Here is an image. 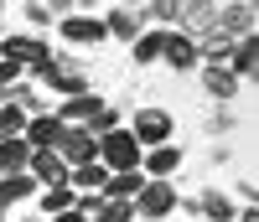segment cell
<instances>
[{"label": "cell", "mask_w": 259, "mask_h": 222, "mask_svg": "<svg viewBox=\"0 0 259 222\" xmlns=\"http://www.w3.org/2000/svg\"><path fill=\"white\" fill-rule=\"evenodd\" d=\"M140 145L130 129H109V135H99V165L109 176H124V171H140Z\"/></svg>", "instance_id": "cell-1"}, {"label": "cell", "mask_w": 259, "mask_h": 222, "mask_svg": "<svg viewBox=\"0 0 259 222\" xmlns=\"http://www.w3.org/2000/svg\"><path fill=\"white\" fill-rule=\"evenodd\" d=\"M57 155H62V165H68V171L94 165V160H99V140H94V129L68 124V129H62V140H57Z\"/></svg>", "instance_id": "cell-2"}, {"label": "cell", "mask_w": 259, "mask_h": 222, "mask_svg": "<svg viewBox=\"0 0 259 222\" xmlns=\"http://www.w3.org/2000/svg\"><path fill=\"white\" fill-rule=\"evenodd\" d=\"M130 207H135V217H145V222H161V217L177 212V186L171 181H145Z\"/></svg>", "instance_id": "cell-3"}, {"label": "cell", "mask_w": 259, "mask_h": 222, "mask_svg": "<svg viewBox=\"0 0 259 222\" xmlns=\"http://www.w3.org/2000/svg\"><path fill=\"white\" fill-rule=\"evenodd\" d=\"M130 135H135L140 150H156V145L171 140V114H166V108H140L135 124H130Z\"/></svg>", "instance_id": "cell-4"}, {"label": "cell", "mask_w": 259, "mask_h": 222, "mask_svg": "<svg viewBox=\"0 0 259 222\" xmlns=\"http://www.w3.org/2000/svg\"><path fill=\"white\" fill-rule=\"evenodd\" d=\"M62 124L57 114H26V129H21V140H26L31 150H57V140H62Z\"/></svg>", "instance_id": "cell-5"}, {"label": "cell", "mask_w": 259, "mask_h": 222, "mask_svg": "<svg viewBox=\"0 0 259 222\" xmlns=\"http://www.w3.org/2000/svg\"><path fill=\"white\" fill-rule=\"evenodd\" d=\"M161 62H171L177 73H187V68H202V47L192 36H182V31H166V47H161Z\"/></svg>", "instance_id": "cell-6"}, {"label": "cell", "mask_w": 259, "mask_h": 222, "mask_svg": "<svg viewBox=\"0 0 259 222\" xmlns=\"http://www.w3.org/2000/svg\"><path fill=\"white\" fill-rule=\"evenodd\" d=\"M26 176H31L36 186H52V181H68V165H62V155H57V150H31Z\"/></svg>", "instance_id": "cell-7"}, {"label": "cell", "mask_w": 259, "mask_h": 222, "mask_svg": "<svg viewBox=\"0 0 259 222\" xmlns=\"http://www.w3.org/2000/svg\"><path fill=\"white\" fill-rule=\"evenodd\" d=\"M109 31H104L99 16H62V41H78V47H94V41H104Z\"/></svg>", "instance_id": "cell-8"}, {"label": "cell", "mask_w": 259, "mask_h": 222, "mask_svg": "<svg viewBox=\"0 0 259 222\" xmlns=\"http://www.w3.org/2000/svg\"><path fill=\"white\" fill-rule=\"evenodd\" d=\"M140 165H145V171H140L145 181H166V176L182 165V150H177V145H156V150L140 155Z\"/></svg>", "instance_id": "cell-9"}, {"label": "cell", "mask_w": 259, "mask_h": 222, "mask_svg": "<svg viewBox=\"0 0 259 222\" xmlns=\"http://www.w3.org/2000/svg\"><path fill=\"white\" fill-rule=\"evenodd\" d=\"M99 108H104V98H99V93H78V98H62L57 119H62V124H83V129H89Z\"/></svg>", "instance_id": "cell-10"}, {"label": "cell", "mask_w": 259, "mask_h": 222, "mask_svg": "<svg viewBox=\"0 0 259 222\" xmlns=\"http://www.w3.org/2000/svg\"><path fill=\"white\" fill-rule=\"evenodd\" d=\"M68 186H73L78 196H104V186H109V171H104L99 160H94V165H78V171H68Z\"/></svg>", "instance_id": "cell-11"}, {"label": "cell", "mask_w": 259, "mask_h": 222, "mask_svg": "<svg viewBox=\"0 0 259 222\" xmlns=\"http://www.w3.org/2000/svg\"><path fill=\"white\" fill-rule=\"evenodd\" d=\"M36 191H41V186L31 181L26 171H16V176H0V207H6V212H11L16 202H31Z\"/></svg>", "instance_id": "cell-12"}, {"label": "cell", "mask_w": 259, "mask_h": 222, "mask_svg": "<svg viewBox=\"0 0 259 222\" xmlns=\"http://www.w3.org/2000/svg\"><path fill=\"white\" fill-rule=\"evenodd\" d=\"M36 202H41V212H47V217H62V212H73L78 191H73L68 181H52V186H41V191H36Z\"/></svg>", "instance_id": "cell-13"}, {"label": "cell", "mask_w": 259, "mask_h": 222, "mask_svg": "<svg viewBox=\"0 0 259 222\" xmlns=\"http://www.w3.org/2000/svg\"><path fill=\"white\" fill-rule=\"evenodd\" d=\"M140 26H145V16H140V11H130V6H119V11L104 16V31H109V36H124V41H135Z\"/></svg>", "instance_id": "cell-14"}, {"label": "cell", "mask_w": 259, "mask_h": 222, "mask_svg": "<svg viewBox=\"0 0 259 222\" xmlns=\"http://www.w3.org/2000/svg\"><path fill=\"white\" fill-rule=\"evenodd\" d=\"M140 186H145V176H140V171H124V176H109L104 196H109V202H135Z\"/></svg>", "instance_id": "cell-15"}, {"label": "cell", "mask_w": 259, "mask_h": 222, "mask_svg": "<svg viewBox=\"0 0 259 222\" xmlns=\"http://www.w3.org/2000/svg\"><path fill=\"white\" fill-rule=\"evenodd\" d=\"M26 160H31V145L26 140H0V176L26 171Z\"/></svg>", "instance_id": "cell-16"}, {"label": "cell", "mask_w": 259, "mask_h": 222, "mask_svg": "<svg viewBox=\"0 0 259 222\" xmlns=\"http://www.w3.org/2000/svg\"><path fill=\"white\" fill-rule=\"evenodd\" d=\"M202 78H207V93H212V98H233V88H239V78H233L223 62H207Z\"/></svg>", "instance_id": "cell-17"}, {"label": "cell", "mask_w": 259, "mask_h": 222, "mask_svg": "<svg viewBox=\"0 0 259 222\" xmlns=\"http://www.w3.org/2000/svg\"><path fill=\"white\" fill-rule=\"evenodd\" d=\"M161 47H166V31H140L135 41H130L135 62H161Z\"/></svg>", "instance_id": "cell-18"}, {"label": "cell", "mask_w": 259, "mask_h": 222, "mask_svg": "<svg viewBox=\"0 0 259 222\" xmlns=\"http://www.w3.org/2000/svg\"><path fill=\"white\" fill-rule=\"evenodd\" d=\"M47 83L57 88V93H62V98H78V93H89V78H83L78 68H57V73H52Z\"/></svg>", "instance_id": "cell-19"}, {"label": "cell", "mask_w": 259, "mask_h": 222, "mask_svg": "<svg viewBox=\"0 0 259 222\" xmlns=\"http://www.w3.org/2000/svg\"><path fill=\"white\" fill-rule=\"evenodd\" d=\"M202 217L207 222H233V202H228V191H202Z\"/></svg>", "instance_id": "cell-20"}, {"label": "cell", "mask_w": 259, "mask_h": 222, "mask_svg": "<svg viewBox=\"0 0 259 222\" xmlns=\"http://www.w3.org/2000/svg\"><path fill=\"white\" fill-rule=\"evenodd\" d=\"M21 129H26V108L0 103V140H21Z\"/></svg>", "instance_id": "cell-21"}, {"label": "cell", "mask_w": 259, "mask_h": 222, "mask_svg": "<svg viewBox=\"0 0 259 222\" xmlns=\"http://www.w3.org/2000/svg\"><path fill=\"white\" fill-rule=\"evenodd\" d=\"M89 222H135V207H130V202H109V196H104L99 212H94Z\"/></svg>", "instance_id": "cell-22"}, {"label": "cell", "mask_w": 259, "mask_h": 222, "mask_svg": "<svg viewBox=\"0 0 259 222\" xmlns=\"http://www.w3.org/2000/svg\"><path fill=\"white\" fill-rule=\"evenodd\" d=\"M228 73H233V78H249V73H254V41H249V36L239 41V52H233V62H228Z\"/></svg>", "instance_id": "cell-23"}, {"label": "cell", "mask_w": 259, "mask_h": 222, "mask_svg": "<svg viewBox=\"0 0 259 222\" xmlns=\"http://www.w3.org/2000/svg\"><path fill=\"white\" fill-rule=\"evenodd\" d=\"M26 16H31V21H36V26H47V21H52V16H57V6H26Z\"/></svg>", "instance_id": "cell-24"}, {"label": "cell", "mask_w": 259, "mask_h": 222, "mask_svg": "<svg viewBox=\"0 0 259 222\" xmlns=\"http://www.w3.org/2000/svg\"><path fill=\"white\" fill-rule=\"evenodd\" d=\"M52 222H89L83 212H62V217H52Z\"/></svg>", "instance_id": "cell-25"}, {"label": "cell", "mask_w": 259, "mask_h": 222, "mask_svg": "<svg viewBox=\"0 0 259 222\" xmlns=\"http://www.w3.org/2000/svg\"><path fill=\"white\" fill-rule=\"evenodd\" d=\"M233 222H259V217H254V207H244V212H239V217H233Z\"/></svg>", "instance_id": "cell-26"}, {"label": "cell", "mask_w": 259, "mask_h": 222, "mask_svg": "<svg viewBox=\"0 0 259 222\" xmlns=\"http://www.w3.org/2000/svg\"><path fill=\"white\" fill-rule=\"evenodd\" d=\"M0 222H11V212H6V207H0Z\"/></svg>", "instance_id": "cell-27"}, {"label": "cell", "mask_w": 259, "mask_h": 222, "mask_svg": "<svg viewBox=\"0 0 259 222\" xmlns=\"http://www.w3.org/2000/svg\"><path fill=\"white\" fill-rule=\"evenodd\" d=\"M26 222H41V217H26Z\"/></svg>", "instance_id": "cell-28"}]
</instances>
